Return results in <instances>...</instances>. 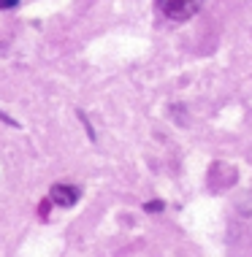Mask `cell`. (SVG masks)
<instances>
[{
    "label": "cell",
    "instance_id": "obj_1",
    "mask_svg": "<svg viewBox=\"0 0 252 257\" xmlns=\"http://www.w3.org/2000/svg\"><path fill=\"white\" fill-rule=\"evenodd\" d=\"M157 9L171 22H187L204 9V0H157Z\"/></svg>",
    "mask_w": 252,
    "mask_h": 257
},
{
    "label": "cell",
    "instance_id": "obj_2",
    "mask_svg": "<svg viewBox=\"0 0 252 257\" xmlns=\"http://www.w3.org/2000/svg\"><path fill=\"white\" fill-rule=\"evenodd\" d=\"M49 200H52L54 206H60V208H71V206H76V200H79V190L71 187V184H52Z\"/></svg>",
    "mask_w": 252,
    "mask_h": 257
},
{
    "label": "cell",
    "instance_id": "obj_3",
    "mask_svg": "<svg viewBox=\"0 0 252 257\" xmlns=\"http://www.w3.org/2000/svg\"><path fill=\"white\" fill-rule=\"evenodd\" d=\"M163 208H165L163 200H149V203H144V211H146V214H160Z\"/></svg>",
    "mask_w": 252,
    "mask_h": 257
},
{
    "label": "cell",
    "instance_id": "obj_4",
    "mask_svg": "<svg viewBox=\"0 0 252 257\" xmlns=\"http://www.w3.org/2000/svg\"><path fill=\"white\" fill-rule=\"evenodd\" d=\"M19 0H0V9H17Z\"/></svg>",
    "mask_w": 252,
    "mask_h": 257
},
{
    "label": "cell",
    "instance_id": "obj_5",
    "mask_svg": "<svg viewBox=\"0 0 252 257\" xmlns=\"http://www.w3.org/2000/svg\"><path fill=\"white\" fill-rule=\"evenodd\" d=\"M0 119H3L6 124H14V127H19V122H14V119H11V116H6V114H0Z\"/></svg>",
    "mask_w": 252,
    "mask_h": 257
}]
</instances>
